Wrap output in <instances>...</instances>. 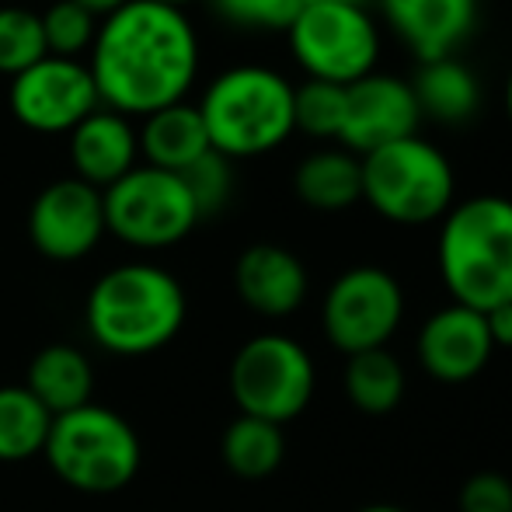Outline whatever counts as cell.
I'll return each instance as SVG.
<instances>
[{"instance_id":"obj_1","label":"cell","mask_w":512,"mask_h":512,"mask_svg":"<svg viewBox=\"0 0 512 512\" xmlns=\"http://www.w3.org/2000/svg\"><path fill=\"white\" fill-rule=\"evenodd\" d=\"M88 70L98 102L143 119L185 102L199 77V32L178 7L129 0L98 21Z\"/></svg>"},{"instance_id":"obj_2","label":"cell","mask_w":512,"mask_h":512,"mask_svg":"<svg viewBox=\"0 0 512 512\" xmlns=\"http://www.w3.org/2000/svg\"><path fill=\"white\" fill-rule=\"evenodd\" d=\"M189 300L168 269L150 262H129L108 269L88 293L84 321L112 356H150L175 342Z\"/></svg>"},{"instance_id":"obj_3","label":"cell","mask_w":512,"mask_h":512,"mask_svg":"<svg viewBox=\"0 0 512 512\" xmlns=\"http://www.w3.org/2000/svg\"><path fill=\"white\" fill-rule=\"evenodd\" d=\"M439 276L453 304L478 314L512 304V199L474 196L443 216Z\"/></svg>"},{"instance_id":"obj_4","label":"cell","mask_w":512,"mask_h":512,"mask_svg":"<svg viewBox=\"0 0 512 512\" xmlns=\"http://www.w3.org/2000/svg\"><path fill=\"white\" fill-rule=\"evenodd\" d=\"M196 108L203 115L209 147L227 161L269 154L297 133L293 84L279 70L258 63L216 74Z\"/></svg>"},{"instance_id":"obj_5","label":"cell","mask_w":512,"mask_h":512,"mask_svg":"<svg viewBox=\"0 0 512 512\" xmlns=\"http://www.w3.org/2000/svg\"><path fill=\"white\" fill-rule=\"evenodd\" d=\"M42 457L63 485L84 495H112L140 474L143 443L119 411L91 401L53 418Z\"/></svg>"},{"instance_id":"obj_6","label":"cell","mask_w":512,"mask_h":512,"mask_svg":"<svg viewBox=\"0 0 512 512\" xmlns=\"http://www.w3.org/2000/svg\"><path fill=\"white\" fill-rule=\"evenodd\" d=\"M359 164H363V199L384 220L401 227H425L453 209L457 175L450 157L418 133L359 157Z\"/></svg>"},{"instance_id":"obj_7","label":"cell","mask_w":512,"mask_h":512,"mask_svg":"<svg viewBox=\"0 0 512 512\" xmlns=\"http://www.w3.org/2000/svg\"><path fill=\"white\" fill-rule=\"evenodd\" d=\"M314 359L297 338L265 331L237 349L230 363V394L241 415L286 425L304 415L314 398Z\"/></svg>"},{"instance_id":"obj_8","label":"cell","mask_w":512,"mask_h":512,"mask_svg":"<svg viewBox=\"0 0 512 512\" xmlns=\"http://www.w3.org/2000/svg\"><path fill=\"white\" fill-rule=\"evenodd\" d=\"M286 39L307 81L349 88L380 63V28L356 4H304L286 28Z\"/></svg>"},{"instance_id":"obj_9","label":"cell","mask_w":512,"mask_h":512,"mask_svg":"<svg viewBox=\"0 0 512 512\" xmlns=\"http://www.w3.org/2000/svg\"><path fill=\"white\" fill-rule=\"evenodd\" d=\"M102 199L108 234L136 251L175 248L203 220L182 175L150 168V164H136L126 178L108 185Z\"/></svg>"},{"instance_id":"obj_10","label":"cell","mask_w":512,"mask_h":512,"mask_svg":"<svg viewBox=\"0 0 512 512\" xmlns=\"http://www.w3.org/2000/svg\"><path fill=\"white\" fill-rule=\"evenodd\" d=\"M405 317V290L380 265H356L342 272L324 293L321 328L345 356L387 349Z\"/></svg>"},{"instance_id":"obj_11","label":"cell","mask_w":512,"mask_h":512,"mask_svg":"<svg viewBox=\"0 0 512 512\" xmlns=\"http://www.w3.org/2000/svg\"><path fill=\"white\" fill-rule=\"evenodd\" d=\"M7 105L21 126L42 136L70 133L95 108H102L88 63L63 56H42L39 63L11 77Z\"/></svg>"},{"instance_id":"obj_12","label":"cell","mask_w":512,"mask_h":512,"mask_svg":"<svg viewBox=\"0 0 512 512\" xmlns=\"http://www.w3.org/2000/svg\"><path fill=\"white\" fill-rule=\"evenodd\" d=\"M105 234L102 189L81 178H56L28 206V241L49 262H77Z\"/></svg>"},{"instance_id":"obj_13","label":"cell","mask_w":512,"mask_h":512,"mask_svg":"<svg viewBox=\"0 0 512 512\" xmlns=\"http://www.w3.org/2000/svg\"><path fill=\"white\" fill-rule=\"evenodd\" d=\"M418 122H422V112H418V102L405 77L373 70L370 77L349 84V108H345L338 147H345L356 157H366L373 150L387 147V143L415 136Z\"/></svg>"},{"instance_id":"obj_14","label":"cell","mask_w":512,"mask_h":512,"mask_svg":"<svg viewBox=\"0 0 512 512\" xmlns=\"http://www.w3.org/2000/svg\"><path fill=\"white\" fill-rule=\"evenodd\" d=\"M418 366L439 384H467L495 356L485 314L450 304L429 317L418 331Z\"/></svg>"},{"instance_id":"obj_15","label":"cell","mask_w":512,"mask_h":512,"mask_svg":"<svg viewBox=\"0 0 512 512\" xmlns=\"http://www.w3.org/2000/svg\"><path fill=\"white\" fill-rule=\"evenodd\" d=\"M380 11L418 63L457 56L478 25V0H380Z\"/></svg>"},{"instance_id":"obj_16","label":"cell","mask_w":512,"mask_h":512,"mask_svg":"<svg viewBox=\"0 0 512 512\" xmlns=\"http://www.w3.org/2000/svg\"><path fill=\"white\" fill-rule=\"evenodd\" d=\"M234 286L244 307L262 317H290L304 307L307 269L283 244H251L234 265Z\"/></svg>"},{"instance_id":"obj_17","label":"cell","mask_w":512,"mask_h":512,"mask_svg":"<svg viewBox=\"0 0 512 512\" xmlns=\"http://www.w3.org/2000/svg\"><path fill=\"white\" fill-rule=\"evenodd\" d=\"M70 164H74V178L108 189L119 178H126L140 161V140L136 129L126 115L112 112V108H95L81 126L70 129Z\"/></svg>"},{"instance_id":"obj_18","label":"cell","mask_w":512,"mask_h":512,"mask_svg":"<svg viewBox=\"0 0 512 512\" xmlns=\"http://www.w3.org/2000/svg\"><path fill=\"white\" fill-rule=\"evenodd\" d=\"M408 84L422 119H432L439 126H464L481 108L478 74L467 63H460L457 56L418 63L415 77Z\"/></svg>"},{"instance_id":"obj_19","label":"cell","mask_w":512,"mask_h":512,"mask_svg":"<svg viewBox=\"0 0 512 512\" xmlns=\"http://www.w3.org/2000/svg\"><path fill=\"white\" fill-rule=\"evenodd\" d=\"M136 140H140L143 164L161 171H175V175H182L189 164H196L199 157L213 150L209 147L203 115L189 102H178L161 108V112L143 115V129L136 133Z\"/></svg>"},{"instance_id":"obj_20","label":"cell","mask_w":512,"mask_h":512,"mask_svg":"<svg viewBox=\"0 0 512 512\" xmlns=\"http://www.w3.org/2000/svg\"><path fill=\"white\" fill-rule=\"evenodd\" d=\"M25 387L49 415H67L91 405L95 391V370L88 356L74 345H46L32 356L25 370Z\"/></svg>"},{"instance_id":"obj_21","label":"cell","mask_w":512,"mask_h":512,"mask_svg":"<svg viewBox=\"0 0 512 512\" xmlns=\"http://www.w3.org/2000/svg\"><path fill=\"white\" fill-rule=\"evenodd\" d=\"M293 192L310 209L342 213L363 199V164L345 147L314 150L293 171Z\"/></svg>"},{"instance_id":"obj_22","label":"cell","mask_w":512,"mask_h":512,"mask_svg":"<svg viewBox=\"0 0 512 512\" xmlns=\"http://www.w3.org/2000/svg\"><path fill=\"white\" fill-rule=\"evenodd\" d=\"M345 398L363 415H391L405 401V366L391 349H370L349 356L342 373Z\"/></svg>"},{"instance_id":"obj_23","label":"cell","mask_w":512,"mask_h":512,"mask_svg":"<svg viewBox=\"0 0 512 512\" xmlns=\"http://www.w3.org/2000/svg\"><path fill=\"white\" fill-rule=\"evenodd\" d=\"M220 457L230 474L241 481H262L279 471L286 457V436L283 425H272L265 418L237 415L234 422L223 429L220 439Z\"/></svg>"},{"instance_id":"obj_24","label":"cell","mask_w":512,"mask_h":512,"mask_svg":"<svg viewBox=\"0 0 512 512\" xmlns=\"http://www.w3.org/2000/svg\"><path fill=\"white\" fill-rule=\"evenodd\" d=\"M53 415L32 398L25 384L0 387V464L42 457Z\"/></svg>"},{"instance_id":"obj_25","label":"cell","mask_w":512,"mask_h":512,"mask_svg":"<svg viewBox=\"0 0 512 512\" xmlns=\"http://www.w3.org/2000/svg\"><path fill=\"white\" fill-rule=\"evenodd\" d=\"M349 88L328 81H304L293 88V126L310 140H335L342 136Z\"/></svg>"},{"instance_id":"obj_26","label":"cell","mask_w":512,"mask_h":512,"mask_svg":"<svg viewBox=\"0 0 512 512\" xmlns=\"http://www.w3.org/2000/svg\"><path fill=\"white\" fill-rule=\"evenodd\" d=\"M46 53V35H42V14L18 4L0 7V74L18 77Z\"/></svg>"},{"instance_id":"obj_27","label":"cell","mask_w":512,"mask_h":512,"mask_svg":"<svg viewBox=\"0 0 512 512\" xmlns=\"http://www.w3.org/2000/svg\"><path fill=\"white\" fill-rule=\"evenodd\" d=\"M98 21L88 7L74 0H56L42 11V35H46V53L63 56V60H81L91 53L98 35Z\"/></svg>"},{"instance_id":"obj_28","label":"cell","mask_w":512,"mask_h":512,"mask_svg":"<svg viewBox=\"0 0 512 512\" xmlns=\"http://www.w3.org/2000/svg\"><path fill=\"white\" fill-rule=\"evenodd\" d=\"M182 182L189 189L199 216L206 220V216L220 213L230 203V196H234V164L223 154H216V150H209V154H203L196 164H189L182 171Z\"/></svg>"},{"instance_id":"obj_29","label":"cell","mask_w":512,"mask_h":512,"mask_svg":"<svg viewBox=\"0 0 512 512\" xmlns=\"http://www.w3.org/2000/svg\"><path fill=\"white\" fill-rule=\"evenodd\" d=\"M209 7L241 32H286L304 0H209Z\"/></svg>"},{"instance_id":"obj_30","label":"cell","mask_w":512,"mask_h":512,"mask_svg":"<svg viewBox=\"0 0 512 512\" xmlns=\"http://www.w3.org/2000/svg\"><path fill=\"white\" fill-rule=\"evenodd\" d=\"M457 512H512V481L499 471H478L460 485Z\"/></svg>"},{"instance_id":"obj_31","label":"cell","mask_w":512,"mask_h":512,"mask_svg":"<svg viewBox=\"0 0 512 512\" xmlns=\"http://www.w3.org/2000/svg\"><path fill=\"white\" fill-rule=\"evenodd\" d=\"M488 335H492L495 349H512V304H502L485 314Z\"/></svg>"},{"instance_id":"obj_32","label":"cell","mask_w":512,"mask_h":512,"mask_svg":"<svg viewBox=\"0 0 512 512\" xmlns=\"http://www.w3.org/2000/svg\"><path fill=\"white\" fill-rule=\"evenodd\" d=\"M74 4H81V7H88L95 18H105V14H112V11H119L122 4H129V0H74Z\"/></svg>"},{"instance_id":"obj_33","label":"cell","mask_w":512,"mask_h":512,"mask_svg":"<svg viewBox=\"0 0 512 512\" xmlns=\"http://www.w3.org/2000/svg\"><path fill=\"white\" fill-rule=\"evenodd\" d=\"M356 512H408V509L394 506V502H373V506H363V509H356Z\"/></svg>"},{"instance_id":"obj_34","label":"cell","mask_w":512,"mask_h":512,"mask_svg":"<svg viewBox=\"0 0 512 512\" xmlns=\"http://www.w3.org/2000/svg\"><path fill=\"white\" fill-rule=\"evenodd\" d=\"M304 4H356V7H366L370 0H304Z\"/></svg>"},{"instance_id":"obj_35","label":"cell","mask_w":512,"mask_h":512,"mask_svg":"<svg viewBox=\"0 0 512 512\" xmlns=\"http://www.w3.org/2000/svg\"><path fill=\"white\" fill-rule=\"evenodd\" d=\"M154 4H168V7H178V11H185V7L196 4V0H154Z\"/></svg>"},{"instance_id":"obj_36","label":"cell","mask_w":512,"mask_h":512,"mask_svg":"<svg viewBox=\"0 0 512 512\" xmlns=\"http://www.w3.org/2000/svg\"><path fill=\"white\" fill-rule=\"evenodd\" d=\"M506 115H509V122H512V74H509V81H506Z\"/></svg>"}]
</instances>
